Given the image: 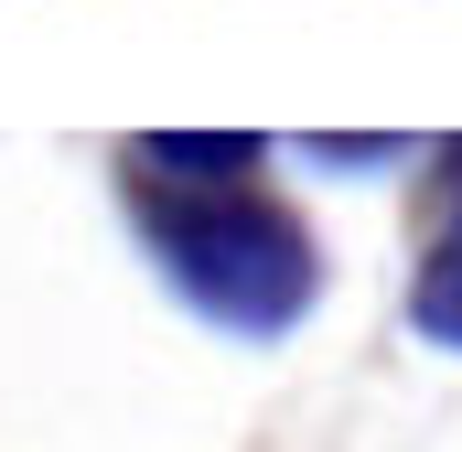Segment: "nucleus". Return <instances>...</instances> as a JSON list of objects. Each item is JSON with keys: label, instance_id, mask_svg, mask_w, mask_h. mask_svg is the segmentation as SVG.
Masks as SVG:
<instances>
[{"label": "nucleus", "instance_id": "nucleus-2", "mask_svg": "<svg viewBox=\"0 0 462 452\" xmlns=\"http://www.w3.org/2000/svg\"><path fill=\"white\" fill-rule=\"evenodd\" d=\"M409 334L430 355H462V140H430V226L409 248Z\"/></svg>", "mask_w": 462, "mask_h": 452}, {"label": "nucleus", "instance_id": "nucleus-1", "mask_svg": "<svg viewBox=\"0 0 462 452\" xmlns=\"http://www.w3.org/2000/svg\"><path fill=\"white\" fill-rule=\"evenodd\" d=\"M258 129H140L118 140V216L140 237L151 280L226 344H291L334 269L312 216L258 173Z\"/></svg>", "mask_w": 462, "mask_h": 452}, {"label": "nucleus", "instance_id": "nucleus-3", "mask_svg": "<svg viewBox=\"0 0 462 452\" xmlns=\"http://www.w3.org/2000/svg\"><path fill=\"white\" fill-rule=\"evenodd\" d=\"M301 162H334V173H365V162H409V140H301Z\"/></svg>", "mask_w": 462, "mask_h": 452}]
</instances>
